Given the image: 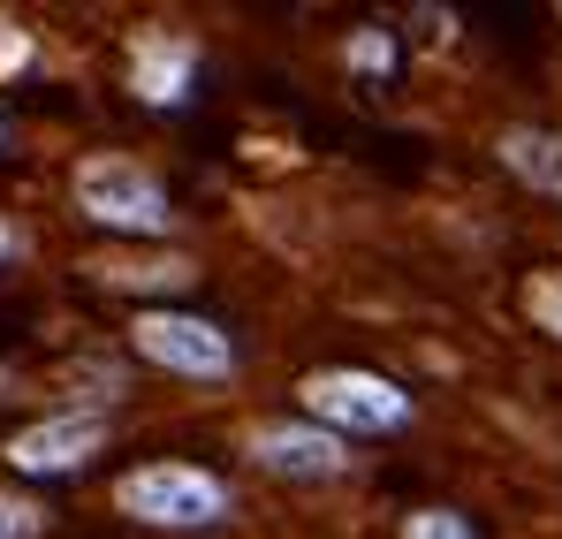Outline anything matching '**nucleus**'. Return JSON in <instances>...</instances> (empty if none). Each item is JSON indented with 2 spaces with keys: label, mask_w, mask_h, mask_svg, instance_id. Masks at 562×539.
I'll return each instance as SVG.
<instances>
[{
  "label": "nucleus",
  "mask_w": 562,
  "mask_h": 539,
  "mask_svg": "<svg viewBox=\"0 0 562 539\" xmlns=\"http://www.w3.org/2000/svg\"><path fill=\"white\" fill-rule=\"evenodd\" d=\"M92 273L106 289H145V296H168V289H190V281H198L190 259H153V267H106V259H99Z\"/></svg>",
  "instance_id": "10"
},
{
  "label": "nucleus",
  "mask_w": 562,
  "mask_h": 539,
  "mask_svg": "<svg viewBox=\"0 0 562 539\" xmlns=\"http://www.w3.org/2000/svg\"><path fill=\"white\" fill-rule=\"evenodd\" d=\"M342 69H350L358 85H387V77L403 69V46H395V31H380V23H358V31L342 38Z\"/></svg>",
  "instance_id": "9"
},
{
  "label": "nucleus",
  "mask_w": 562,
  "mask_h": 539,
  "mask_svg": "<svg viewBox=\"0 0 562 539\" xmlns=\"http://www.w3.org/2000/svg\"><path fill=\"white\" fill-rule=\"evenodd\" d=\"M69 205H77V221H92L99 236H122V244L176 236V198L160 168H145L137 153H85L69 168Z\"/></svg>",
  "instance_id": "1"
},
{
  "label": "nucleus",
  "mask_w": 562,
  "mask_h": 539,
  "mask_svg": "<svg viewBox=\"0 0 562 539\" xmlns=\"http://www.w3.org/2000/svg\"><path fill=\"white\" fill-rule=\"evenodd\" d=\"M198 77H205V46H198V31H183V23H137L122 38V91L137 106L176 114V106L198 99Z\"/></svg>",
  "instance_id": "6"
},
{
  "label": "nucleus",
  "mask_w": 562,
  "mask_h": 539,
  "mask_svg": "<svg viewBox=\"0 0 562 539\" xmlns=\"http://www.w3.org/2000/svg\"><path fill=\"white\" fill-rule=\"evenodd\" d=\"M23 251H31V236L15 228V213H0V267H15Z\"/></svg>",
  "instance_id": "15"
},
{
  "label": "nucleus",
  "mask_w": 562,
  "mask_h": 539,
  "mask_svg": "<svg viewBox=\"0 0 562 539\" xmlns=\"http://www.w3.org/2000/svg\"><path fill=\"white\" fill-rule=\"evenodd\" d=\"M296 403H304V418H319L342 441H380V434H403L418 418V395L373 364H319L296 380Z\"/></svg>",
  "instance_id": "3"
},
{
  "label": "nucleus",
  "mask_w": 562,
  "mask_h": 539,
  "mask_svg": "<svg viewBox=\"0 0 562 539\" xmlns=\"http://www.w3.org/2000/svg\"><path fill=\"white\" fill-rule=\"evenodd\" d=\"M130 358H145L168 380L221 388V380H236V335L213 312H190V304H137L130 312Z\"/></svg>",
  "instance_id": "4"
},
{
  "label": "nucleus",
  "mask_w": 562,
  "mask_h": 539,
  "mask_svg": "<svg viewBox=\"0 0 562 539\" xmlns=\"http://www.w3.org/2000/svg\"><path fill=\"white\" fill-rule=\"evenodd\" d=\"M114 509L145 532H213L236 517V486L213 471V463H190V456H153V463H130L114 479Z\"/></svg>",
  "instance_id": "2"
},
{
  "label": "nucleus",
  "mask_w": 562,
  "mask_h": 539,
  "mask_svg": "<svg viewBox=\"0 0 562 539\" xmlns=\"http://www.w3.org/2000/svg\"><path fill=\"white\" fill-rule=\"evenodd\" d=\"M395 539H479V525H471L464 509H449V502H426V509L403 517V532H395Z\"/></svg>",
  "instance_id": "13"
},
{
  "label": "nucleus",
  "mask_w": 562,
  "mask_h": 539,
  "mask_svg": "<svg viewBox=\"0 0 562 539\" xmlns=\"http://www.w3.org/2000/svg\"><path fill=\"white\" fill-rule=\"evenodd\" d=\"M517 304H525V319L548 335V343H562V273H525V289H517Z\"/></svg>",
  "instance_id": "12"
},
{
  "label": "nucleus",
  "mask_w": 562,
  "mask_h": 539,
  "mask_svg": "<svg viewBox=\"0 0 562 539\" xmlns=\"http://www.w3.org/2000/svg\"><path fill=\"white\" fill-rule=\"evenodd\" d=\"M31 54H38V46H31V31H23V23H0V77H23V69H31Z\"/></svg>",
  "instance_id": "14"
},
{
  "label": "nucleus",
  "mask_w": 562,
  "mask_h": 539,
  "mask_svg": "<svg viewBox=\"0 0 562 539\" xmlns=\"http://www.w3.org/2000/svg\"><path fill=\"white\" fill-rule=\"evenodd\" d=\"M0 145H8V114H0Z\"/></svg>",
  "instance_id": "16"
},
{
  "label": "nucleus",
  "mask_w": 562,
  "mask_h": 539,
  "mask_svg": "<svg viewBox=\"0 0 562 539\" xmlns=\"http://www.w3.org/2000/svg\"><path fill=\"white\" fill-rule=\"evenodd\" d=\"M46 532H54V509H46L31 486L8 479V486H0V539H46Z\"/></svg>",
  "instance_id": "11"
},
{
  "label": "nucleus",
  "mask_w": 562,
  "mask_h": 539,
  "mask_svg": "<svg viewBox=\"0 0 562 539\" xmlns=\"http://www.w3.org/2000/svg\"><path fill=\"white\" fill-rule=\"evenodd\" d=\"M494 160L525 182V190H540V198L562 205V130H548V122H509L494 137Z\"/></svg>",
  "instance_id": "8"
},
{
  "label": "nucleus",
  "mask_w": 562,
  "mask_h": 539,
  "mask_svg": "<svg viewBox=\"0 0 562 539\" xmlns=\"http://www.w3.org/2000/svg\"><path fill=\"white\" fill-rule=\"evenodd\" d=\"M244 456L267 471V479H289V486H335V479H350V441L342 434H327L319 418H267V426H251V441Z\"/></svg>",
  "instance_id": "7"
},
{
  "label": "nucleus",
  "mask_w": 562,
  "mask_h": 539,
  "mask_svg": "<svg viewBox=\"0 0 562 539\" xmlns=\"http://www.w3.org/2000/svg\"><path fill=\"white\" fill-rule=\"evenodd\" d=\"M106 441H114L106 403H69V411H46L31 426H15L0 441V463L15 471V486H54V479L92 471L99 456H106Z\"/></svg>",
  "instance_id": "5"
}]
</instances>
